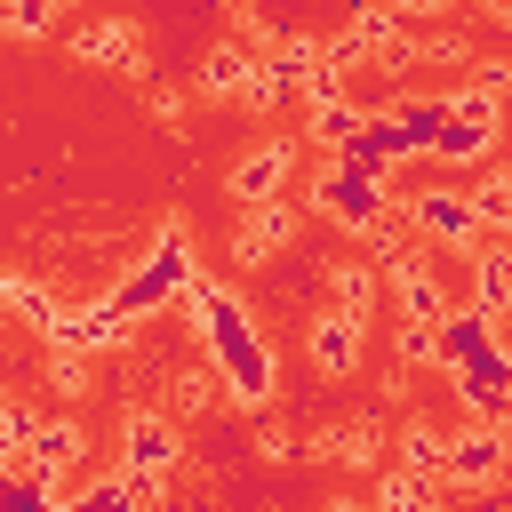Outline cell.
Listing matches in <instances>:
<instances>
[{"label":"cell","mask_w":512,"mask_h":512,"mask_svg":"<svg viewBox=\"0 0 512 512\" xmlns=\"http://www.w3.org/2000/svg\"><path fill=\"white\" fill-rule=\"evenodd\" d=\"M80 56H112V64L144 72V40H136V24H88V32H80Z\"/></svg>","instance_id":"cell-21"},{"label":"cell","mask_w":512,"mask_h":512,"mask_svg":"<svg viewBox=\"0 0 512 512\" xmlns=\"http://www.w3.org/2000/svg\"><path fill=\"white\" fill-rule=\"evenodd\" d=\"M288 232H296V208H288V200L248 208L240 232H232V256H240V264H272V248H288Z\"/></svg>","instance_id":"cell-13"},{"label":"cell","mask_w":512,"mask_h":512,"mask_svg":"<svg viewBox=\"0 0 512 512\" xmlns=\"http://www.w3.org/2000/svg\"><path fill=\"white\" fill-rule=\"evenodd\" d=\"M184 304L200 312V344L216 352V368H224V384H232V400H248V408H264L272 400V352H264V336H256V320L216 288V280H192L184 288Z\"/></svg>","instance_id":"cell-1"},{"label":"cell","mask_w":512,"mask_h":512,"mask_svg":"<svg viewBox=\"0 0 512 512\" xmlns=\"http://www.w3.org/2000/svg\"><path fill=\"white\" fill-rule=\"evenodd\" d=\"M408 224L440 248V256H472L480 248V216L464 192H408Z\"/></svg>","instance_id":"cell-5"},{"label":"cell","mask_w":512,"mask_h":512,"mask_svg":"<svg viewBox=\"0 0 512 512\" xmlns=\"http://www.w3.org/2000/svg\"><path fill=\"white\" fill-rule=\"evenodd\" d=\"M496 128H504V104H496V96L448 88V96H440V128H432V160L472 168V160H488V152H496Z\"/></svg>","instance_id":"cell-3"},{"label":"cell","mask_w":512,"mask_h":512,"mask_svg":"<svg viewBox=\"0 0 512 512\" xmlns=\"http://www.w3.org/2000/svg\"><path fill=\"white\" fill-rule=\"evenodd\" d=\"M472 64H480V72H472V96H504V88H512V64H504V56H472Z\"/></svg>","instance_id":"cell-28"},{"label":"cell","mask_w":512,"mask_h":512,"mask_svg":"<svg viewBox=\"0 0 512 512\" xmlns=\"http://www.w3.org/2000/svg\"><path fill=\"white\" fill-rule=\"evenodd\" d=\"M432 352H440V368H448V376H464V368L496 360V328H488V312L456 304V312H448V320L432 328Z\"/></svg>","instance_id":"cell-8"},{"label":"cell","mask_w":512,"mask_h":512,"mask_svg":"<svg viewBox=\"0 0 512 512\" xmlns=\"http://www.w3.org/2000/svg\"><path fill=\"white\" fill-rule=\"evenodd\" d=\"M384 512H440V488L408 480V472H384Z\"/></svg>","instance_id":"cell-24"},{"label":"cell","mask_w":512,"mask_h":512,"mask_svg":"<svg viewBox=\"0 0 512 512\" xmlns=\"http://www.w3.org/2000/svg\"><path fill=\"white\" fill-rule=\"evenodd\" d=\"M288 160H296L288 144H256V152L232 168V200H240V208H272L280 184H288Z\"/></svg>","instance_id":"cell-12"},{"label":"cell","mask_w":512,"mask_h":512,"mask_svg":"<svg viewBox=\"0 0 512 512\" xmlns=\"http://www.w3.org/2000/svg\"><path fill=\"white\" fill-rule=\"evenodd\" d=\"M120 336H128V328H120V312H112V304H80V312H56L48 352L80 360V352H104V344H120Z\"/></svg>","instance_id":"cell-11"},{"label":"cell","mask_w":512,"mask_h":512,"mask_svg":"<svg viewBox=\"0 0 512 512\" xmlns=\"http://www.w3.org/2000/svg\"><path fill=\"white\" fill-rule=\"evenodd\" d=\"M448 384H456V400L472 408V424H488V432L512 424V360H504V352L480 360V368H464V376H448Z\"/></svg>","instance_id":"cell-9"},{"label":"cell","mask_w":512,"mask_h":512,"mask_svg":"<svg viewBox=\"0 0 512 512\" xmlns=\"http://www.w3.org/2000/svg\"><path fill=\"white\" fill-rule=\"evenodd\" d=\"M304 344H312V368H320V376H352V368H360V320H352V312H320Z\"/></svg>","instance_id":"cell-14"},{"label":"cell","mask_w":512,"mask_h":512,"mask_svg":"<svg viewBox=\"0 0 512 512\" xmlns=\"http://www.w3.org/2000/svg\"><path fill=\"white\" fill-rule=\"evenodd\" d=\"M120 464L128 472H144V480H160V472H176V456H184V440H176V424L160 416V408H128L120 416Z\"/></svg>","instance_id":"cell-6"},{"label":"cell","mask_w":512,"mask_h":512,"mask_svg":"<svg viewBox=\"0 0 512 512\" xmlns=\"http://www.w3.org/2000/svg\"><path fill=\"white\" fill-rule=\"evenodd\" d=\"M8 304H16V312H24V320H32V328H40V336H48V328H56V304H48V296H40V288H24V280H8Z\"/></svg>","instance_id":"cell-27"},{"label":"cell","mask_w":512,"mask_h":512,"mask_svg":"<svg viewBox=\"0 0 512 512\" xmlns=\"http://www.w3.org/2000/svg\"><path fill=\"white\" fill-rule=\"evenodd\" d=\"M392 296H400V312H408V328H440L456 304H448V288L424 272V264H408V272H392Z\"/></svg>","instance_id":"cell-17"},{"label":"cell","mask_w":512,"mask_h":512,"mask_svg":"<svg viewBox=\"0 0 512 512\" xmlns=\"http://www.w3.org/2000/svg\"><path fill=\"white\" fill-rule=\"evenodd\" d=\"M200 272H192V248H184V232H160L152 240V256H136V272L104 296L112 312H120V328H136V320H152L160 304H176L184 288H192Z\"/></svg>","instance_id":"cell-2"},{"label":"cell","mask_w":512,"mask_h":512,"mask_svg":"<svg viewBox=\"0 0 512 512\" xmlns=\"http://www.w3.org/2000/svg\"><path fill=\"white\" fill-rule=\"evenodd\" d=\"M360 128H368V104H352V96H320V104H312V144H320L328 160H344Z\"/></svg>","instance_id":"cell-16"},{"label":"cell","mask_w":512,"mask_h":512,"mask_svg":"<svg viewBox=\"0 0 512 512\" xmlns=\"http://www.w3.org/2000/svg\"><path fill=\"white\" fill-rule=\"evenodd\" d=\"M328 512H368V504H352V496H344V504H328Z\"/></svg>","instance_id":"cell-30"},{"label":"cell","mask_w":512,"mask_h":512,"mask_svg":"<svg viewBox=\"0 0 512 512\" xmlns=\"http://www.w3.org/2000/svg\"><path fill=\"white\" fill-rule=\"evenodd\" d=\"M472 312H512V248H472Z\"/></svg>","instance_id":"cell-18"},{"label":"cell","mask_w":512,"mask_h":512,"mask_svg":"<svg viewBox=\"0 0 512 512\" xmlns=\"http://www.w3.org/2000/svg\"><path fill=\"white\" fill-rule=\"evenodd\" d=\"M248 72H256V56H248L240 40H224V48H208V56H200V88H208V96H240V88H248Z\"/></svg>","instance_id":"cell-19"},{"label":"cell","mask_w":512,"mask_h":512,"mask_svg":"<svg viewBox=\"0 0 512 512\" xmlns=\"http://www.w3.org/2000/svg\"><path fill=\"white\" fill-rule=\"evenodd\" d=\"M0 512H56V488L32 464H16V472H0Z\"/></svg>","instance_id":"cell-22"},{"label":"cell","mask_w":512,"mask_h":512,"mask_svg":"<svg viewBox=\"0 0 512 512\" xmlns=\"http://www.w3.org/2000/svg\"><path fill=\"white\" fill-rule=\"evenodd\" d=\"M0 304H8V280H0Z\"/></svg>","instance_id":"cell-31"},{"label":"cell","mask_w":512,"mask_h":512,"mask_svg":"<svg viewBox=\"0 0 512 512\" xmlns=\"http://www.w3.org/2000/svg\"><path fill=\"white\" fill-rule=\"evenodd\" d=\"M368 304H376V280H368L360 264H344V272H336V312H352V320H368Z\"/></svg>","instance_id":"cell-25"},{"label":"cell","mask_w":512,"mask_h":512,"mask_svg":"<svg viewBox=\"0 0 512 512\" xmlns=\"http://www.w3.org/2000/svg\"><path fill=\"white\" fill-rule=\"evenodd\" d=\"M56 24V8H40V0H0V32H24V40H40Z\"/></svg>","instance_id":"cell-26"},{"label":"cell","mask_w":512,"mask_h":512,"mask_svg":"<svg viewBox=\"0 0 512 512\" xmlns=\"http://www.w3.org/2000/svg\"><path fill=\"white\" fill-rule=\"evenodd\" d=\"M400 360H408V368H424V360L440 368V352H432V328H400Z\"/></svg>","instance_id":"cell-29"},{"label":"cell","mask_w":512,"mask_h":512,"mask_svg":"<svg viewBox=\"0 0 512 512\" xmlns=\"http://www.w3.org/2000/svg\"><path fill=\"white\" fill-rule=\"evenodd\" d=\"M496 480H504V432L464 424V432L448 440V472H440V488H496Z\"/></svg>","instance_id":"cell-7"},{"label":"cell","mask_w":512,"mask_h":512,"mask_svg":"<svg viewBox=\"0 0 512 512\" xmlns=\"http://www.w3.org/2000/svg\"><path fill=\"white\" fill-rule=\"evenodd\" d=\"M472 216H480V232H512V176H480L472 192Z\"/></svg>","instance_id":"cell-23"},{"label":"cell","mask_w":512,"mask_h":512,"mask_svg":"<svg viewBox=\"0 0 512 512\" xmlns=\"http://www.w3.org/2000/svg\"><path fill=\"white\" fill-rule=\"evenodd\" d=\"M400 472L440 488V472H448V440H440L432 424H408V432H400Z\"/></svg>","instance_id":"cell-20"},{"label":"cell","mask_w":512,"mask_h":512,"mask_svg":"<svg viewBox=\"0 0 512 512\" xmlns=\"http://www.w3.org/2000/svg\"><path fill=\"white\" fill-rule=\"evenodd\" d=\"M80 456H88V432H80V424H72V416H40V424H32V440H24V456H16V464H32V472H40V480H48V488H56V480H64V472H72V464H80Z\"/></svg>","instance_id":"cell-10"},{"label":"cell","mask_w":512,"mask_h":512,"mask_svg":"<svg viewBox=\"0 0 512 512\" xmlns=\"http://www.w3.org/2000/svg\"><path fill=\"white\" fill-rule=\"evenodd\" d=\"M152 496H160V480H144V472H128V464H120V472L88 480V488H80V496H64V504H72V512H144Z\"/></svg>","instance_id":"cell-15"},{"label":"cell","mask_w":512,"mask_h":512,"mask_svg":"<svg viewBox=\"0 0 512 512\" xmlns=\"http://www.w3.org/2000/svg\"><path fill=\"white\" fill-rule=\"evenodd\" d=\"M312 208H320V216H336L344 232H384L392 192H384L376 176L344 168V160H320V176H312Z\"/></svg>","instance_id":"cell-4"}]
</instances>
